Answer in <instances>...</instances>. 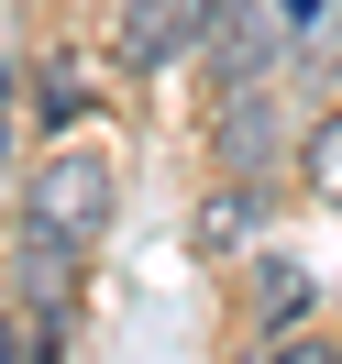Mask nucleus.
<instances>
[{"label": "nucleus", "instance_id": "nucleus-1", "mask_svg": "<svg viewBox=\"0 0 342 364\" xmlns=\"http://www.w3.org/2000/svg\"><path fill=\"white\" fill-rule=\"evenodd\" d=\"M100 221H111V166L100 155H55L45 177H33V232H45V243H89Z\"/></svg>", "mask_w": 342, "mask_h": 364}, {"label": "nucleus", "instance_id": "nucleus-2", "mask_svg": "<svg viewBox=\"0 0 342 364\" xmlns=\"http://www.w3.org/2000/svg\"><path fill=\"white\" fill-rule=\"evenodd\" d=\"M210 67H221V89L243 100V89H265V67H276V33H265V11L254 0H210Z\"/></svg>", "mask_w": 342, "mask_h": 364}, {"label": "nucleus", "instance_id": "nucleus-3", "mask_svg": "<svg viewBox=\"0 0 342 364\" xmlns=\"http://www.w3.org/2000/svg\"><path fill=\"white\" fill-rule=\"evenodd\" d=\"M210 33V0H122V55L133 67H166Z\"/></svg>", "mask_w": 342, "mask_h": 364}, {"label": "nucleus", "instance_id": "nucleus-4", "mask_svg": "<svg viewBox=\"0 0 342 364\" xmlns=\"http://www.w3.org/2000/svg\"><path fill=\"white\" fill-rule=\"evenodd\" d=\"M265 155H276V111H265V89H243V111L221 122V166H232V177H254Z\"/></svg>", "mask_w": 342, "mask_h": 364}, {"label": "nucleus", "instance_id": "nucleus-5", "mask_svg": "<svg viewBox=\"0 0 342 364\" xmlns=\"http://www.w3.org/2000/svg\"><path fill=\"white\" fill-rule=\"evenodd\" d=\"M298 166H309V188H320V199H342V111H320V122H309Z\"/></svg>", "mask_w": 342, "mask_h": 364}, {"label": "nucleus", "instance_id": "nucleus-6", "mask_svg": "<svg viewBox=\"0 0 342 364\" xmlns=\"http://www.w3.org/2000/svg\"><path fill=\"white\" fill-rule=\"evenodd\" d=\"M254 298H265V320H287L298 298H309V265H287V254H265V276H254Z\"/></svg>", "mask_w": 342, "mask_h": 364}, {"label": "nucleus", "instance_id": "nucleus-7", "mask_svg": "<svg viewBox=\"0 0 342 364\" xmlns=\"http://www.w3.org/2000/svg\"><path fill=\"white\" fill-rule=\"evenodd\" d=\"M243 232H254V199H210V210H199V243H210V254H232Z\"/></svg>", "mask_w": 342, "mask_h": 364}, {"label": "nucleus", "instance_id": "nucleus-8", "mask_svg": "<svg viewBox=\"0 0 342 364\" xmlns=\"http://www.w3.org/2000/svg\"><path fill=\"white\" fill-rule=\"evenodd\" d=\"M254 364H342V342H331V331H276Z\"/></svg>", "mask_w": 342, "mask_h": 364}, {"label": "nucleus", "instance_id": "nucleus-9", "mask_svg": "<svg viewBox=\"0 0 342 364\" xmlns=\"http://www.w3.org/2000/svg\"><path fill=\"white\" fill-rule=\"evenodd\" d=\"M33 111H45V122H78V77H67V67H45V89H33Z\"/></svg>", "mask_w": 342, "mask_h": 364}, {"label": "nucleus", "instance_id": "nucleus-10", "mask_svg": "<svg viewBox=\"0 0 342 364\" xmlns=\"http://www.w3.org/2000/svg\"><path fill=\"white\" fill-rule=\"evenodd\" d=\"M0 364H33V320H0Z\"/></svg>", "mask_w": 342, "mask_h": 364}, {"label": "nucleus", "instance_id": "nucleus-11", "mask_svg": "<svg viewBox=\"0 0 342 364\" xmlns=\"http://www.w3.org/2000/svg\"><path fill=\"white\" fill-rule=\"evenodd\" d=\"M320 55H331V77H342V33H331V45H320Z\"/></svg>", "mask_w": 342, "mask_h": 364}]
</instances>
